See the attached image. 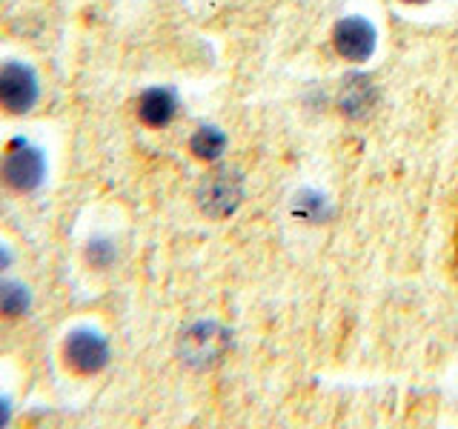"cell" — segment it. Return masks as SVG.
Listing matches in <instances>:
<instances>
[{
	"label": "cell",
	"mask_w": 458,
	"mask_h": 429,
	"mask_svg": "<svg viewBox=\"0 0 458 429\" xmlns=\"http://www.w3.org/2000/svg\"><path fill=\"white\" fill-rule=\"evenodd\" d=\"M243 195H247V189H243V175L233 166L212 169L209 175L200 181L195 192L200 212L212 221H224L229 214H235L238 206L243 204Z\"/></svg>",
	"instance_id": "6da1fadb"
},
{
	"label": "cell",
	"mask_w": 458,
	"mask_h": 429,
	"mask_svg": "<svg viewBox=\"0 0 458 429\" xmlns=\"http://www.w3.org/2000/svg\"><path fill=\"white\" fill-rule=\"evenodd\" d=\"M0 178L14 192H35L47 181V157L38 147H29L23 138H14L0 161Z\"/></svg>",
	"instance_id": "7a4b0ae2"
},
{
	"label": "cell",
	"mask_w": 458,
	"mask_h": 429,
	"mask_svg": "<svg viewBox=\"0 0 458 429\" xmlns=\"http://www.w3.org/2000/svg\"><path fill=\"white\" fill-rule=\"evenodd\" d=\"M229 349V329L215 321H198L181 335V358L195 369H209Z\"/></svg>",
	"instance_id": "3957f363"
},
{
	"label": "cell",
	"mask_w": 458,
	"mask_h": 429,
	"mask_svg": "<svg viewBox=\"0 0 458 429\" xmlns=\"http://www.w3.org/2000/svg\"><path fill=\"white\" fill-rule=\"evenodd\" d=\"M40 97V80L32 66L21 61H6L0 66V106L9 114L32 112Z\"/></svg>",
	"instance_id": "277c9868"
},
{
	"label": "cell",
	"mask_w": 458,
	"mask_h": 429,
	"mask_svg": "<svg viewBox=\"0 0 458 429\" xmlns=\"http://www.w3.org/2000/svg\"><path fill=\"white\" fill-rule=\"evenodd\" d=\"M333 49L338 57L350 63H364L369 61L372 55H376V46H378V32L372 21L361 18V14H347V18H341L335 26H333Z\"/></svg>",
	"instance_id": "5b68a950"
},
{
	"label": "cell",
	"mask_w": 458,
	"mask_h": 429,
	"mask_svg": "<svg viewBox=\"0 0 458 429\" xmlns=\"http://www.w3.org/2000/svg\"><path fill=\"white\" fill-rule=\"evenodd\" d=\"M64 364L78 375H98L109 364V343L95 329H72L64 341Z\"/></svg>",
	"instance_id": "8992f818"
},
{
	"label": "cell",
	"mask_w": 458,
	"mask_h": 429,
	"mask_svg": "<svg viewBox=\"0 0 458 429\" xmlns=\"http://www.w3.org/2000/svg\"><path fill=\"white\" fill-rule=\"evenodd\" d=\"M376 100H378V89L369 75L355 72V75L344 78L341 92H338V109H341V114H347L350 121L367 118L372 106H376Z\"/></svg>",
	"instance_id": "52a82bcc"
},
{
	"label": "cell",
	"mask_w": 458,
	"mask_h": 429,
	"mask_svg": "<svg viewBox=\"0 0 458 429\" xmlns=\"http://www.w3.org/2000/svg\"><path fill=\"white\" fill-rule=\"evenodd\" d=\"M178 106V95L169 86H152L138 97V118L152 129H164L175 121Z\"/></svg>",
	"instance_id": "ba28073f"
},
{
	"label": "cell",
	"mask_w": 458,
	"mask_h": 429,
	"mask_svg": "<svg viewBox=\"0 0 458 429\" xmlns=\"http://www.w3.org/2000/svg\"><path fill=\"white\" fill-rule=\"evenodd\" d=\"M190 152L198 157V161H218V157L226 152V135L224 129L212 126V123H204L198 126L192 138H190Z\"/></svg>",
	"instance_id": "9c48e42d"
},
{
	"label": "cell",
	"mask_w": 458,
	"mask_h": 429,
	"mask_svg": "<svg viewBox=\"0 0 458 429\" xmlns=\"http://www.w3.org/2000/svg\"><path fill=\"white\" fill-rule=\"evenodd\" d=\"M32 307V292L21 281H0V315L4 318H23Z\"/></svg>",
	"instance_id": "30bf717a"
},
{
	"label": "cell",
	"mask_w": 458,
	"mask_h": 429,
	"mask_svg": "<svg viewBox=\"0 0 458 429\" xmlns=\"http://www.w3.org/2000/svg\"><path fill=\"white\" fill-rule=\"evenodd\" d=\"M293 214L301 221H310V223H324L329 218V204L327 198L318 192H298L293 200Z\"/></svg>",
	"instance_id": "8fae6325"
},
{
	"label": "cell",
	"mask_w": 458,
	"mask_h": 429,
	"mask_svg": "<svg viewBox=\"0 0 458 429\" xmlns=\"http://www.w3.org/2000/svg\"><path fill=\"white\" fill-rule=\"evenodd\" d=\"M83 257H86V264H89L92 269H106V266L114 264L118 249H114V243L109 238H92L89 243H86Z\"/></svg>",
	"instance_id": "7c38bea8"
},
{
	"label": "cell",
	"mask_w": 458,
	"mask_h": 429,
	"mask_svg": "<svg viewBox=\"0 0 458 429\" xmlns=\"http://www.w3.org/2000/svg\"><path fill=\"white\" fill-rule=\"evenodd\" d=\"M12 421V404L9 398H0V426H6Z\"/></svg>",
	"instance_id": "4fadbf2b"
},
{
	"label": "cell",
	"mask_w": 458,
	"mask_h": 429,
	"mask_svg": "<svg viewBox=\"0 0 458 429\" xmlns=\"http://www.w3.org/2000/svg\"><path fill=\"white\" fill-rule=\"evenodd\" d=\"M9 266H12V252L0 243V272H6Z\"/></svg>",
	"instance_id": "5bb4252c"
},
{
	"label": "cell",
	"mask_w": 458,
	"mask_h": 429,
	"mask_svg": "<svg viewBox=\"0 0 458 429\" xmlns=\"http://www.w3.org/2000/svg\"><path fill=\"white\" fill-rule=\"evenodd\" d=\"M404 4H410V6H424V4H429V0H404Z\"/></svg>",
	"instance_id": "9a60e30c"
}]
</instances>
